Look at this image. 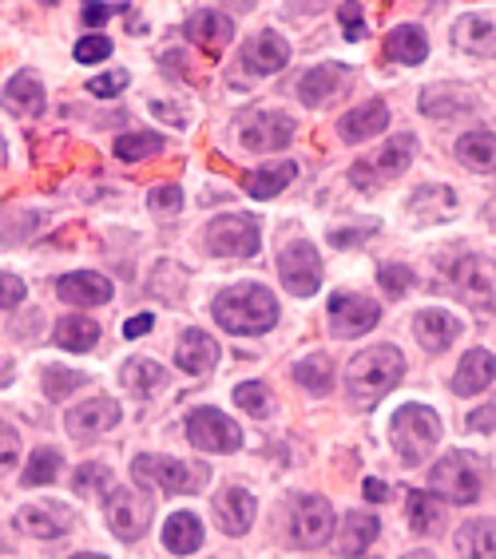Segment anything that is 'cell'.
Segmentation results:
<instances>
[{
  "mask_svg": "<svg viewBox=\"0 0 496 559\" xmlns=\"http://www.w3.org/2000/svg\"><path fill=\"white\" fill-rule=\"evenodd\" d=\"M24 282L16 274H0V310H9V306H21L24 301Z\"/></svg>",
  "mask_w": 496,
  "mask_h": 559,
  "instance_id": "681fc988",
  "label": "cell"
},
{
  "mask_svg": "<svg viewBox=\"0 0 496 559\" xmlns=\"http://www.w3.org/2000/svg\"><path fill=\"white\" fill-rule=\"evenodd\" d=\"M496 377V361L488 349H469V354L461 357V366H457L453 373V393H461V397H476V393H485L488 385H493Z\"/></svg>",
  "mask_w": 496,
  "mask_h": 559,
  "instance_id": "d4e9b609",
  "label": "cell"
},
{
  "mask_svg": "<svg viewBox=\"0 0 496 559\" xmlns=\"http://www.w3.org/2000/svg\"><path fill=\"white\" fill-rule=\"evenodd\" d=\"M378 282H381V290H386L389 298H401V294L413 286V270L401 266V262H389V266L378 270Z\"/></svg>",
  "mask_w": 496,
  "mask_h": 559,
  "instance_id": "ee69618b",
  "label": "cell"
},
{
  "mask_svg": "<svg viewBox=\"0 0 496 559\" xmlns=\"http://www.w3.org/2000/svg\"><path fill=\"white\" fill-rule=\"evenodd\" d=\"M111 12H128V4H84V24H104L111 16Z\"/></svg>",
  "mask_w": 496,
  "mask_h": 559,
  "instance_id": "816d5d0a",
  "label": "cell"
},
{
  "mask_svg": "<svg viewBox=\"0 0 496 559\" xmlns=\"http://www.w3.org/2000/svg\"><path fill=\"white\" fill-rule=\"evenodd\" d=\"M413 155H417V135H410V131H401V135H393V140L381 147V155H374V159H362L354 163V171H350V179H354L362 191H369V175L374 179H398L405 167L413 163Z\"/></svg>",
  "mask_w": 496,
  "mask_h": 559,
  "instance_id": "8fae6325",
  "label": "cell"
},
{
  "mask_svg": "<svg viewBox=\"0 0 496 559\" xmlns=\"http://www.w3.org/2000/svg\"><path fill=\"white\" fill-rule=\"evenodd\" d=\"M163 140L160 135H152V131H131V135H119L116 140V155L123 163H140L147 159V155H160Z\"/></svg>",
  "mask_w": 496,
  "mask_h": 559,
  "instance_id": "60d3db41",
  "label": "cell"
},
{
  "mask_svg": "<svg viewBox=\"0 0 496 559\" xmlns=\"http://www.w3.org/2000/svg\"><path fill=\"white\" fill-rule=\"evenodd\" d=\"M99 342V325L92 318H64V322L56 325V345H64L72 354H87V349H96Z\"/></svg>",
  "mask_w": 496,
  "mask_h": 559,
  "instance_id": "8d00e7d4",
  "label": "cell"
},
{
  "mask_svg": "<svg viewBox=\"0 0 496 559\" xmlns=\"http://www.w3.org/2000/svg\"><path fill=\"white\" fill-rule=\"evenodd\" d=\"M421 108H425V116H437V119H453L461 116V111L473 108V96L469 92H461L457 84H445V87H429L425 96H421Z\"/></svg>",
  "mask_w": 496,
  "mask_h": 559,
  "instance_id": "e575fe53",
  "label": "cell"
},
{
  "mask_svg": "<svg viewBox=\"0 0 496 559\" xmlns=\"http://www.w3.org/2000/svg\"><path fill=\"white\" fill-rule=\"evenodd\" d=\"M457 159L469 167V171H496V135L493 131H469L457 140Z\"/></svg>",
  "mask_w": 496,
  "mask_h": 559,
  "instance_id": "f546056e",
  "label": "cell"
},
{
  "mask_svg": "<svg viewBox=\"0 0 496 559\" xmlns=\"http://www.w3.org/2000/svg\"><path fill=\"white\" fill-rule=\"evenodd\" d=\"M219 361V342L215 337H206L203 330H187L175 345V366L184 369L187 377H203L211 373Z\"/></svg>",
  "mask_w": 496,
  "mask_h": 559,
  "instance_id": "ffe728a7",
  "label": "cell"
},
{
  "mask_svg": "<svg viewBox=\"0 0 496 559\" xmlns=\"http://www.w3.org/2000/svg\"><path fill=\"white\" fill-rule=\"evenodd\" d=\"M203 242L215 259H250L259 254V223L250 215H219L206 223Z\"/></svg>",
  "mask_w": 496,
  "mask_h": 559,
  "instance_id": "52a82bcc",
  "label": "cell"
},
{
  "mask_svg": "<svg viewBox=\"0 0 496 559\" xmlns=\"http://www.w3.org/2000/svg\"><path fill=\"white\" fill-rule=\"evenodd\" d=\"M235 405L243 413H250V417H270V389L262 385V381H243V385L235 389Z\"/></svg>",
  "mask_w": 496,
  "mask_h": 559,
  "instance_id": "7bdbcfd3",
  "label": "cell"
},
{
  "mask_svg": "<svg viewBox=\"0 0 496 559\" xmlns=\"http://www.w3.org/2000/svg\"><path fill=\"white\" fill-rule=\"evenodd\" d=\"M338 16H342V33L350 36V40H362V36H366V21H362V4H342V9H338Z\"/></svg>",
  "mask_w": 496,
  "mask_h": 559,
  "instance_id": "c3c4849f",
  "label": "cell"
},
{
  "mask_svg": "<svg viewBox=\"0 0 496 559\" xmlns=\"http://www.w3.org/2000/svg\"><path fill=\"white\" fill-rule=\"evenodd\" d=\"M155 516L152 496L135 492V488H111L108 492V524L119 539H140Z\"/></svg>",
  "mask_w": 496,
  "mask_h": 559,
  "instance_id": "9c48e42d",
  "label": "cell"
},
{
  "mask_svg": "<svg viewBox=\"0 0 496 559\" xmlns=\"http://www.w3.org/2000/svg\"><path fill=\"white\" fill-rule=\"evenodd\" d=\"M374 539H378V520L369 516V512H350L342 524V536H338V556L345 559L366 556Z\"/></svg>",
  "mask_w": 496,
  "mask_h": 559,
  "instance_id": "f1b7e54d",
  "label": "cell"
},
{
  "mask_svg": "<svg viewBox=\"0 0 496 559\" xmlns=\"http://www.w3.org/2000/svg\"><path fill=\"white\" fill-rule=\"evenodd\" d=\"M56 476H60V452L56 449H36L28 468L21 473V485L24 488H40V485H52Z\"/></svg>",
  "mask_w": 496,
  "mask_h": 559,
  "instance_id": "f35d334b",
  "label": "cell"
},
{
  "mask_svg": "<svg viewBox=\"0 0 496 559\" xmlns=\"http://www.w3.org/2000/svg\"><path fill=\"white\" fill-rule=\"evenodd\" d=\"M0 159H4V140H0Z\"/></svg>",
  "mask_w": 496,
  "mask_h": 559,
  "instance_id": "91938a15",
  "label": "cell"
},
{
  "mask_svg": "<svg viewBox=\"0 0 496 559\" xmlns=\"http://www.w3.org/2000/svg\"><path fill=\"white\" fill-rule=\"evenodd\" d=\"M389 441L405 464H425L441 441V417L429 405H401L389 420Z\"/></svg>",
  "mask_w": 496,
  "mask_h": 559,
  "instance_id": "3957f363",
  "label": "cell"
},
{
  "mask_svg": "<svg viewBox=\"0 0 496 559\" xmlns=\"http://www.w3.org/2000/svg\"><path fill=\"white\" fill-rule=\"evenodd\" d=\"M286 64H291V44L282 40L279 33H259L243 52V68L255 75H274Z\"/></svg>",
  "mask_w": 496,
  "mask_h": 559,
  "instance_id": "d6986e66",
  "label": "cell"
},
{
  "mask_svg": "<svg viewBox=\"0 0 496 559\" xmlns=\"http://www.w3.org/2000/svg\"><path fill=\"white\" fill-rule=\"evenodd\" d=\"M111 56V40L108 36H84L76 44V60L80 64H99V60H108Z\"/></svg>",
  "mask_w": 496,
  "mask_h": 559,
  "instance_id": "f6af8a7d",
  "label": "cell"
},
{
  "mask_svg": "<svg viewBox=\"0 0 496 559\" xmlns=\"http://www.w3.org/2000/svg\"><path fill=\"white\" fill-rule=\"evenodd\" d=\"M111 488V468L108 464H80L72 476V492L76 496H104Z\"/></svg>",
  "mask_w": 496,
  "mask_h": 559,
  "instance_id": "b9f144b4",
  "label": "cell"
},
{
  "mask_svg": "<svg viewBox=\"0 0 496 559\" xmlns=\"http://www.w3.org/2000/svg\"><path fill=\"white\" fill-rule=\"evenodd\" d=\"M155 325L152 313H140V318H131V322H123V337H143L147 330Z\"/></svg>",
  "mask_w": 496,
  "mask_h": 559,
  "instance_id": "11a10c76",
  "label": "cell"
},
{
  "mask_svg": "<svg viewBox=\"0 0 496 559\" xmlns=\"http://www.w3.org/2000/svg\"><path fill=\"white\" fill-rule=\"evenodd\" d=\"M282 520H286V539L294 548H318L334 532V508L326 504L322 496H291Z\"/></svg>",
  "mask_w": 496,
  "mask_h": 559,
  "instance_id": "5b68a950",
  "label": "cell"
},
{
  "mask_svg": "<svg viewBox=\"0 0 496 559\" xmlns=\"http://www.w3.org/2000/svg\"><path fill=\"white\" fill-rule=\"evenodd\" d=\"M255 512H259V504H255V496L247 488H227L215 500V516L227 536H247L250 524H255Z\"/></svg>",
  "mask_w": 496,
  "mask_h": 559,
  "instance_id": "603a6c76",
  "label": "cell"
},
{
  "mask_svg": "<svg viewBox=\"0 0 496 559\" xmlns=\"http://www.w3.org/2000/svg\"><path fill=\"white\" fill-rule=\"evenodd\" d=\"M119 381L128 385V393H135V397H152L155 389H163V366L160 361H152V357H131L128 366H123V373H119Z\"/></svg>",
  "mask_w": 496,
  "mask_h": 559,
  "instance_id": "836d02e7",
  "label": "cell"
},
{
  "mask_svg": "<svg viewBox=\"0 0 496 559\" xmlns=\"http://www.w3.org/2000/svg\"><path fill=\"white\" fill-rule=\"evenodd\" d=\"M163 544H167V551H175V556L199 551L203 548V520L194 516V512H175V516H167V524H163Z\"/></svg>",
  "mask_w": 496,
  "mask_h": 559,
  "instance_id": "4316f807",
  "label": "cell"
},
{
  "mask_svg": "<svg viewBox=\"0 0 496 559\" xmlns=\"http://www.w3.org/2000/svg\"><path fill=\"white\" fill-rule=\"evenodd\" d=\"M84 385H87V373H80V369H60V366L44 369V393L52 401H68Z\"/></svg>",
  "mask_w": 496,
  "mask_h": 559,
  "instance_id": "ab89813d",
  "label": "cell"
},
{
  "mask_svg": "<svg viewBox=\"0 0 496 559\" xmlns=\"http://www.w3.org/2000/svg\"><path fill=\"white\" fill-rule=\"evenodd\" d=\"M184 28H187V40H191L194 48H199V52H206V56H219L231 40H235V21H231L227 12H219V9L191 12Z\"/></svg>",
  "mask_w": 496,
  "mask_h": 559,
  "instance_id": "e0dca14e",
  "label": "cell"
},
{
  "mask_svg": "<svg viewBox=\"0 0 496 559\" xmlns=\"http://www.w3.org/2000/svg\"><path fill=\"white\" fill-rule=\"evenodd\" d=\"M294 381L303 389H310V393H318V397H326V393L334 389L330 357H306V361H298V366H294Z\"/></svg>",
  "mask_w": 496,
  "mask_h": 559,
  "instance_id": "74e56055",
  "label": "cell"
},
{
  "mask_svg": "<svg viewBox=\"0 0 496 559\" xmlns=\"http://www.w3.org/2000/svg\"><path fill=\"white\" fill-rule=\"evenodd\" d=\"M72 524H76V516L64 504H52V500H36V504H24L16 512V527L36 539H60L72 532Z\"/></svg>",
  "mask_w": 496,
  "mask_h": 559,
  "instance_id": "ac0fdd59",
  "label": "cell"
},
{
  "mask_svg": "<svg viewBox=\"0 0 496 559\" xmlns=\"http://www.w3.org/2000/svg\"><path fill=\"white\" fill-rule=\"evenodd\" d=\"M147 203H152L155 211H163V215H175V211H184V191H179L175 183H163L147 194Z\"/></svg>",
  "mask_w": 496,
  "mask_h": 559,
  "instance_id": "7dc6e473",
  "label": "cell"
},
{
  "mask_svg": "<svg viewBox=\"0 0 496 559\" xmlns=\"http://www.w3.org/2000/svg\"><path fill=\"white\" fill-rule=\"evenodd\" d=\"M405 377V357H401L398 345H374V349H362V354L350 361V373H345V389L350 397L369 409L386 397L389 389Z\"/></svg>",
  "mask_w": 496,
  "mask_h": 559,
  "instance_id": "7a4b0ae2",
  "label": "cell"
},
{
  "mask_svg": "<svg viewBox=\"0 0 496 559\" xmlns=\"http://www.w3.org/2000/svg\"><path fill=\"white\" fill-rule=\"evenodd\" d=\"M386 128H389V108L381 104V99H369V104H362V108L345 111L342 123H338V135H342L345 143H362V140L381 135Z\"/></svg>",
  "mask_w": 496,
  "mask_h": 559,
  "instance_id": "7402d4cb",
  "label": "cell"
},
{
  "mask_svg": "<svg viewBox=\"0 0 496 559\" xmlns=\"http://www.w3.org/2000/svg\"><path fill=\"white\" fill-rule=\"evenodd\" d=\"M413 334H417V342L429 349V354H445L449 345L457 342V334H461V325H457L453 313L445 310H421L417 318H413Z\"/></svg>",
  "mask_w": 496,
  "mask_h": 559,
  "instance_id": "484cf974",
  "label": "cell"
},
{
  "mask_svg": "<svg viewBox=\"0 0 496 559\" xmlns=\"http://www.w3.org/2000/svg\"><path fill=\"white\" fill-rule=\"evenodd\" d=\"M123 87H128V72H104L87 84V92H92L96 99H116Z\"/></svg>",
  "mask_w": 496,
  "mask_h": 559,
  "instance_id": "bcb514c9",
  "label": "cell"
},
{
  "mask_svg": "<svg viewBox=\"0 0 496 559\" xmlns=\"http://www.w3.org/2000/svg\"><path fill=\"white\" fill-rule=\"evenodd\" d=\"M449 282L464 301H473L481 310H496V262L461 254L449 262Z\"/></svg>",
  "mask_w": 496,
  "mask_h": 559,
  "instance_id": "ba28073f",
  "label": "cell"
},
{
  "mask_svg": "<svg viewBox=\"0 0 496 559\" xmlns=\"http://www.w3.org/2000/svg\"><path fill=\"white\" fill-rule=\"evenodd\" d=\"M215 322L235 337H255L267 334L270 325L279 322V306L274 294L259 282H238L231 290H223L215 298Z\"/></svg>",
  "mask_w": 496,
  "mask_h": 559,
  "instance_id": "6da1fadb",
  "label": "cell"
},
{
  "mask_svg": "<svg viewBox=\"0 0 496 559\" xmlns=\"http://www.w3.org/2000/svg\"><path fill=\"white\" fill-rule=\"evenodd\" d=\"M374 230H378V226H374V223L357 226V230H334V235H330V242H334V247H357V238L374 235Z\"/></svg>",
  "mask_w": 496,
  "mask_h": 559,
  "instance_id": "f5cc1de1",
  "label": "cell"
},
{
  "mask_svg": "<svg viewBox=\"0 0 496 559\" xmlns=\"http://www.w3.org/2000/svg\"><path fill=\"white\" fill-rule=\"evenodd\" d=\"M131 476H135V485L160 488V492H172V496L199 492L206 485V468H191V464L175 461V456H147V452L135 456Z\"/></svg>",
  "mask_w": 496,
  "mask_h": 559,
  "instance_id": "8992f818",
  "label": "cell"
},
{
  "mask_svg": "<svg viewBox=\"0 0 496 559\" xmlns=\"http://www.w3.org/2000/svg\"><path fill=\"white\" fill-rule=\"evenodd\" d=\"M405 516H410V527L421 532V536H429L437 532L445 520V504L437 500L433 492H410V504H405Z\"/></svg>",
  "mask_w": 496,
  "mask_h": 559,
  "instance_id": "d590c367",
  "label": "cell"
},
{
  "mask_svg": "<svg viewBox=\"0 0 496 559\" xmlns=\"http://www.w3.org/2000/svg\"><path fill=\"white\" fill-rule=\"evenodd\" d=\"M187 437H191L194 449H203V452H235L238 444H243V429L219 409H191V417H187Z\"/></svg>",
  "mask_w": 496,
  "mask_h": 559,
  "instance_id": "7c38bea8",
  "label": "cell"
},
{
  "mask_svg": "<svg viewBox=\"0 0 496 559\" xmlns=\"http://www.w3.org/2000/svg\"><path fill=\"white\" fill-rule=\"evenodd\" d=\"M72 559H108V556H96V551H80V556H72Z\"/></svg>",
  "mask_w": 496,
  "mask_h": 559,
  "instance_id": "6f0895ef",
  "label": "cell"
},
{
  "mask_svg": "<svg viewBox=\"0 0 496 559\" xmlns=\"http://www.w3.org/2000/svg\"><path fill=\"white\" fill-rule=\"evenodd\" d=\"M56 294L68 306H104V301H111V282L104 274H92V270H76V274H64L56 282Z\"/></svg>",
  "mask_w": 496,
  "mask_h": 559,
  "instance_id": "44dd1931",
  "label": "cell"
},
{
  "mask_svg": "<svg viewBox=\"0 0 496 559\" xmlns=\"http://www.w3.org/2000/svg\"><path fill=\"white\" fill-rule=\"evenodd\" d=\"M469 429H476V432L496 429V401H488L485 409H476L473 417H469Z\"/></svg>",
  "mask_w": 496,
  "mask_h": 559,
  "instance_id": "db71d44e",
  "label": "cell"
},
{
  "mask_svg": "<svg viewBox=\"0 0 496 559\" xmlns=\"http://www.w3.org/2000/svg\"><path fill=\"white\" fill-rule=\"evenodd\" d=\"M279 278L291 294L310 298L322 286V259H318V250L310 242H286L279 250Z\"/></svg>",
  "mask_w": 496,
  "mask_h": 559,
  "instance_id": "30bf717a",
  "label": "cell"
},
{
  "mask_svg": "<svg viewBox=\"0 0 496 559\" xmlns=\"http://www.w3.org/2000/svg\"><path fill=\"white\" fill-rule=\"evenodd\" d=\"M429 485L433 492L453 500V504H473L485 492V473H481V461L469 452H445L441 461L433 464Z\"/></svg>",
  "mask_w": 496,
  "mask_h": 559,
  "instance_id": "277c9868",
  "label": "cell"
},
{
  "mask_svg": "<svg viewBox=\"0 0 496 559\" xmlns=\"http://www.w3.org/2000/svg\"><path fill=\"white\" fill-rule=\"evenodd\" d=\"M16 456H21V437H16L9 425H0V473H4V468H12V464H16Z\"/></svg>",
  "mask_w": 496,
  "mask_h": 559,
  "instance_id": "f907efd6",
  "label": "cell"
},
{
  "mask_svg": "<svg viewBox=\"0 0 496 559\" xmlns=\"http://www.w3.org/2000/svg\"><path fill=\"white\" fill-rule=\"evenodd\" d=\"M119 417H123L119 401L96 397V401H84V405H76V409H68L64 413V429L72 432L76 441H92V437H99V432L116 429Z\"/></svg>",
  "mask_w": 496,
  "mask_h": 559,
  "instance_id": "2e32d148",
  "label": "cell"
},
{
  "mask_svg": "<svg viewBox=\"0 0 496 559\" xmlns=\"http://www.w3.org/2000/svg\"><path fill=\"white\" fill-rule=\"evenodd\" d=\"M457 551L464 559H496V524L493 520H469L457 532Z\"/></svg>",
  "mask_w": 496,
  "mask_h": 559,
  "instance_id": "1f68e13d",
  "label": "cell"
},
{
  "mask_svg": "<svg viewBox=\"0 0 496 559\" xmlns=\"http://www.w3.org/2000/svg\"><path fill=\"white\" fill-rule=\"evenodd\" d=\"M453 48L469 56H496V16H461L453 24Z\"/></svg>",
  "mask_w": 496,
  "mask_h": 559,
  "instance_id": "cb8c5ba5",
  "label": "cell"
},
{
  "mask_svg": "<svg viewBox=\"0 0 496 559\" xmlns=\"http://www.w3.org/2000/svg\"><path fill=\"white\" fill-rule=\"evenodd\" d=\"M0 104H4V111H12V116H40L44 111V84L36 80V75L21 72L9 87H4Z\"/></svg>",
  "mask_w": 496,
  "mask_h": 559,
  "instance_id": "83f0119b",
  "label": "cell"
},
{
  "mask_svg": "<svg viewBox=\"0 0 496 559\" xmlns=\"http://www.w3.org/2000/svg\"><path fill=\"white\" fill-rule=\"evenodd\" d=\"M354 84V75L345 64H318L303 75V84H298V96H303L306 108H326V104H334L338 96H345Z\"/></svg>",
  "mask_w": 496,
  "mask_h": 559,
  "instance_id": "9a60e30c",
  "label": "cell"
},
{
  "mask_svg": "<svg viewBox=\"0 0 496 559\" xmlns=\"http://www.w3.org/2000/svg\"><path fill=\"white\" fill-rule=\"evenodd\" d=\"M294 175H298V167H294L291 159L259 167L255 175H247V194H255V199H274V194L294 183Z\"/></svg>",
  "mask_w": 496,
  "mask_h": 559,
  "instance_id": "d6a6232c",
  "label": "cell"
},
{
  "mask_svg": "<svg viewBox=\"0 0 496 559\" xmlns=\"http://www.w3.org/2000/svg\"><path fill=\"white\" fill-rule=\"evenodd\" d=\"M326 310H330V330H334L338 337L369 334V330L381 322V306L362 298V294H334Z\"/></svg>",
  "mask_w": 496,
  "mask_h": 559,
  "instance_id": "4fadbf2b",
  "label": "cell"
},
{
  "mask_svg": "<svg viewBox=\"0 0 496 559\" xmlns=\"http://www.w3.org/2000/svg\"><path fill=\"white\" fill-rule=\"evenodd\" d=\"M386 492H389V488L381 485V480H374V476H369V480H366V500H374V504H381V500H386Z\"/></svg>",
  "mask_w": 496,
  "mask_h": 559,
  "instance_id": "9f6ffc18",
  "label": "cell"
},
{
  "mask_svg": "<svg viewBox=\"0 0 496 559\" xmlns=\"http://www.w3.org/2000/svg\"><path fill=\"white\" fill-rule=\"evenodd\" d=\"M294 140V119L282 111H255L238 123V143L247 151H279Z\"/></svg>",
  "mask_w": 496,
  "mask_h": 559,
  "instance_id": "5bb4252c",
  "label": "cell"
},
{
  "mask_svg": "<svg viewBox=\"0 0 496 559\" xmlns=\"http://www.w3.org/2000/svg\"><path fill=\"white\" fill-rule=\"evenodd\" d=\"M425 52H429V40H425V33L413 28V24H401V28H393V33L386 36V56L393 64L413 68L425 60Z\"/></svg>",
  "mask_w": 496,
  "mask_h": 559,
  "instance_id": "4dcf8cb0",
  "label": "cell"
},
{
  "mask_svg": "<svg viewBox=\"0 0 496 559\" xmlns=\"http://www.w3.org/2000/svg\"><path fill=\"white\" fill-rule=\"evenodd\" d=\"M405 559H433V556H429V551H410Z\"/></svg>",
  "mask_w": 496,
  "mask_h": 559,
  "instance_id": "680465c9",
  "label": "cell"
}]
</instances>
